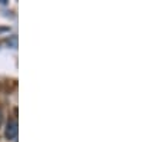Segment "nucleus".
Returning a JSON list of instances; mask_svg holds the SVG:
<instances>
[{
  "mask_svg": "<svg viewBox=\"0 0 161 142\" xmlns=\"http://www.w3.org/2000/svg\"><path fill=\"white\" fill-rule=\"evenodd\" d=\"M4 136H6V139H9V141H13V139L17 138V122L14 121V119L7 122L6 129H4Z\"/></svg>",
  "mask_w": 161,
  "mask_h": 142,
  "instance_id": "f257e3e1",
  "label": "nucleus"
},
{
  "mask_svg": "<svg viewBox=\"0 0 161 142\" xmlns=\"http://www.w3.org/2000/svg\"><path fill=\"white\" fill-rule=\"evenodd\" d=\"M2 122H3V111L0 108V125H2Z\"/></svg>",
  "mask_w": 161,
  "mask_h": 142,
  "instance_id": "f03ea898",
  "label": "nucleus"
}]
</instances>
